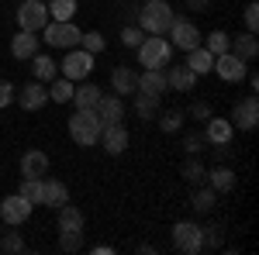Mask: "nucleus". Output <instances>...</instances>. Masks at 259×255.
I'll return each instance as SVG.
<instances>
[{
    "label": "nucleus",
    "mask_w": 259,
    "mask_h": 255,
    "mask_svg": "<svg viewBox=\"0 0 259 255\" xmlns=\"http://www.w3.org/2000/svg\"><path fill=\"white\" fill-rule=\"evenodd\" d=\"M173 18L177 14H173V7L166 0H149V4H142V11H139V28L145 35H166Z\"/></svg>",
    "instance_id": "f257e3e1"
},
{
    "label": "nucleus",
    "mask_w": 259,
    "mask_h": 255,
    "mask_svg": "<svg viewBox=\"0 0 259 255\" xmlns=\"http://www.w3.org/2000/svg\"><path fill=\"white\" fill-rule=\"evenodd\" d=\"M135 52H139V66H145V69H166L173 59V45L162 35H145Z\"/></svg>",
    "instance_id": "f03ea898"
},
{
    "label": "nucleus",
    "mask_w": 259,
    "mask_h": 255,
    "mask_svg": "<svg viewBox=\"0 0 259 255\" xmlns=\"http://www.w3.org/2000/svg\"><path fill=\"white\" fill-rule=\"evenodd\" d=\"M69 138L83 145V148H90V145H97L100 141V121L94 111H73V118H69Z\"/></svg>",
    "instance_id": "7ed1b4c3"
},
{
    "label": "nucleus",
    "mask_w": 259,
    "mask_h": 255,
    "mask_svg": "<svg viewBox=\"0 0 259 255\" xmlns=\"http://www.w3.org/2000/svg\"><path fill=\"white\" fill-rule=\"evenodd\" d=\"M49 21H52V18H49V4H45V0H21V4H18L21 31H35V35H38Z\"/></svg>",
    "instance_id": "20e7f679"
},
{
    "label": "nucleus",
    "mask_w": 259,
    "mask_h": 255,
    "mask_svg": "<svg viewBox=\"0 0 259 255\" xmlns=\"http://www.w3.org/2000/svg\"><path fill=\"white\" fill-rule=\"evenodd\" d=\"M41 31H45V45H52V48H76L83 35L73 21H49Z\"/></svg>",
    "instance_id": "39448f33"
},
{
    "label": "nucleus",
    "mask_w": 259,
    "mask_h": 255,
    "mask_svg": "<svg viewBox=\"0 0 259 255\" xmlns=\"http://www.w3.org/2000/svg\"><path fill=\"white\" fill-rule=\"evenodd\" d=\"M59 69H62V76H66V79L83 83V79L90 76V69H94V56L83 52L80 45H76V48H66V59L59 62Z\"/></svg>",
    "instance_id": "423d86ee"
},
{
    "label": "nucleus",
    "mask_w": 259,
    "mask_h": 255,
    "mask_svg": "<svg viewBox=\"0 0 259 255\" xmlns=\"http://www.w3.org/2000/svg\"><path fill=\"white\" fill-rule=\"evenodd\" d=\"M173 248L183 255H197L200 248V224L197 221H177L173 224Z\"/></svg>",
    "instance_id": "0eeeda50"
},
{
    "label": "nucleus",
    "mask_w": 259,
    "mask_h": 255,
    "mask_svg": "<svg viewBox=\"0 0 259 255\" xmlns=\"http://www.w3.org/2000/svg\"><path fill=\"white\" fill-rule=\"evenodd\" d=\"M166 35H169V45L180 48V52H190V48H197V45H200V28L194 24V21L173 18V24H169Z\"/></svg>",
    "instance_id": "6e6552de"
},
{
    "label": "nucleus",
    "mask_w": 259,
    "mask_h": 255,
    "mask_svg": "<svg viewBox=\"0 0 259 255\" xmlns=\"http://www.w3.org/2000/svg\"><path fill=\"white\" fill-rule=\"evenodd\" d=\"M31 211H35V203H28L21 193H14V196H0V221L4 224H24L28 217H31Z\"/></svg>",
    "instance_id": "1a4fd4ad"
},
{
    "label": "nucleus",
    "mask_w": 259,
    "mask_h": 255,
    "mask_svg": "<svg viewBox=\"0 0 259 255\" xmlns=\"http://www.w3.org/2000/svg\"><path fill=\"white\" fill-rule=\"evenodd\" d=\"M232 128H239V131H252L256 128V121H259V100L256 97H245L239 100L235 107H232Z\"/></svg>",
    "instance_id": "9d476101"
},
{
    "label": "nucleus",
    "mask_w": 259,
    "mask_h": 255,
    "mask_svg": "<svg viewBox=\"0 0 259 255\" xmlns=\"http://www.w3.org/2000/svg\"><path fill=\"white\" fill-rule=\"evenodd\" d=\"M214 73H218L225 83H242V79L249 76V66H245L239 56L225 52V56H214Z\"/></svg>",
    "instance_id": "9b49d317"
},
{
    "label": "nucleus",
    "mask_w": 259,
    "mask_h": 255,
    "mask_svg": "<svg viewBox=\"0 0 259 255\" xmlns=\"http://www.w3.org/2000/svg\"><path fill=\"white\" fill-rule=\"evenodd\" d=\"M128 141H132V138H128V128H124L121 121H118V124L100 128V145H104L107 156H121V152L128 148Z\"/></svg>",
    "instance_id": "f8f14e48"
},
{
    "label": "nucleus",
    "mask_w": 259,
    "mask_h": 255,
    "mask_svg": "<svg viewBox=\"0 0 259 255\" xmlns=\"http://www.w3.org/2000/svg\"><path fill=\"white\" fill-rule=\"evenodd\" d=\"M94 114H97L100 128H107V124H118L121 118H124V100L118 97V93H111V97H100L97 107H94Z\"/></svg>",
    "instance_id": "ddd939ff"
},
{
    "label": "nucleus",
    "mask_w": 259,
    "mask_h": 255,
    "mask_svg": "<svg viewBox=\"0 0 259 255\" xmlns=\"http://www.w3.org/2000/svg\"><path fill=\"white\" fill-rule=\"evenodd\" d=\"M14 100L21 104V111H38V107H45V100H49V93H45V83H38V79L24 83L18 93H14Z\"/></svg>",
    "instance_id": "4468645a"
},
{
    "label": "nucleus",
    "mask_w": 259,
    "mask_h": 255,
    "mask_svg": "<svg viewBox=\"0 0 259 255\" xmlns=\"http://www.w3.org/2000/svg\"><path fill=\"white\" fill-rule=\"evenodd\" d=\"M232 135H235V128H232V121L228 118H207L204 124V141L207 145H232Z\"/></svg>",
    "instance_id": "2eb2a0df"
},
{
    "label": "nucleus",
    "mask_w": 259,
    "mask_h": 255,
    "mask_svg": "<svg viewBox=\"0 0 259 255\" xmlns=\"http://www.w3.org/2000/svg\"><path fill=\"white\" fill-rule=\"evenodd\" d=\"M135 93H149V97H159L169 93V83H166V69H145L139 73V90Z\"/></svg>",
    "instance_id": "dca6fc26"
},
{
    "label": "nucleus",
    "mask_w": 259,
    "mask_h": 255,
    "mask_svg": "<svg viewBox=\"0 0 259 255\" xmlns=\"http://www.w3.org/2000/svg\"><path fill=\"white\" fill-rule=\"evenodd\" d=\"M197 73L183 62V66H169L166 69V83H169V90H177V93H190L194 86H197Z\"/></svg>",
    "instance_id": "f3484780"
},
{
    "label": "nucleus",
    "mask_w": 259,
    "mask_h": 255,
    "mask_svg": "<svg viewBox=\"0 0 259 255\" xmlns=\"http://www.w3.org/2000/svg\"><path fill=\"white\" fill-rule=\"evenodd\" d=\"M45 173H49V156H45L41 148H31V152H24V156H21V176L41 179Z\"/></svg>",
    "instance_id": "a211bd4d"
},
{
    "label": "nucleus",
    "mask_w": 259,
    "mask_h": 255,
    "mask_svg": "<svg viewBox=\"0 0 259 255\" xmlns=\"http://www.w3.org/2000/svg\"><path fill=\"white\" fill-rule=\"evenodd\" d=\"M69 203V186L62 179H41V207H62Z\"/></svg>",
    "instance_id": "6ab92c4d"
},
{
    "label": "nucleus",
    "mask_w": 259,
    "mask_h": 255,
    "mask_svg": "<svg viewBox=\"0 0 259 255\" xmlns=\"http://www.w3.org/2000/svg\"><path fill=\"white\" fill-rule=\"evenodd\" d=\"M111 90H114L118 97L135 93V90H139V73H135V69H128V66H118V69L111 73Z\"/></svg>",
    "instance_id": "aec40b11"
},
{
    "label": "nucleus",
    "mask_w": 259,
    "mask_h": 255,
    "mask_svg": "<svg viewBox=\"0 0 259 255\" xmlns=\"http://www.w3.org/2000/svg\"><path fill=\"white\" fill-rule=\"evenodd\" d=\"M204 179H207V186H211L214 193H232V190H235V173H232L228 166H211V169L204 173Z\"/></svg>",
    "instance_id": "412c9836"
},
{
    "label": "nucleus",
    "mask_w": 259,
    "mask_h": 255,
    "mask_svg": "<svg viewBox=\"0 0 259 255\" xmlns=\"http://www.w3.org/2000/svg\"><path fill=\"white\" fill-rule=\"evenodd\" d=\"M38 35L35 31H18L14 38H11V56L14 59H31V56H38Z\"/></svg>",
    "instance_id": "4be33fe9"
},
{
    "label": "nucleus",
    "mask_w": 259,
    "mask_h": 255,
    "mask_svg": "<svg viewBox=\"0 0 259 255\" xmlns=\"http://www.w3.org/2000/svg\"><path fill=\"white\" fill-rule=\"evenodd\" d=\"M228 52H232V56H239L242 62H252L259 56L256 35H249V31H245V35H239V38H232V41H228Z\"/></svg>",
    "instance_id": "5701e85b"
},
{
    "label": "nucleus",
    "mask_w": 259,
    "mask_h": 255,
    "mask_svg": "<svg viewBox=\"0 0 259 255\" xmlns=\"http://www.w3.org/2000/svg\"><path fill=\"white\" fill-rule=\"evenodd\" d=\"M187 66H190L197 76H207V73L214 69V56H211L204 45H197V48H190V52H187Z\"/></svg>",
    "instance_id": "b1692460"
},
{
    "label": "nucleus",
    "mask_w": 259,
    "mask_h": 255,
    "mask_svg": "<svg viewBox=\"0 0 259 255\" xmlns=\"http://www.w3.org/2000/svg\"><path fill=\"white\" fill-rule=\"evenodd\" d=\"M100 100V86L94 83H80L76 90H73V104H76V111H94Z\"/></svg>",
    "instance_id": "393cba45"
},
{
    "label": "nucleus",
    "mask_w": 259,
    "mask_h": 255,
    "mask_svg": "<svg viewBox=\"0 0 259 255\" xmlns=\"http://www.w3.org/2000/svg\"><path fill=\"white\" fill-rule=\"evenodd\" d=\"M59 211V231H83V211L80 207H73V203H62V207H56Z\"/></svg>",
    "instance_id": "a878e982"
},
{
    "label": "nucleus",
    "mask_w": 259,
    "mask_h": 255,
    "mask_svg": "<svg viewBox=\"0 0 259 255\" xmlns=\"http://www.w3.org/2000/svg\"><path fill=\"white\" fill-rule=\"evenodd\" d=\"M31 73L38 83H52L56 73H59V62H52L49 56H31Z\"/></svg>",
    "instance_id": "bb28decb"
},
{
    "label": "nucleus",
    "mask_w": 259,
    "mask_h": 255,
    "mask_svg": "<svg viewBox=\"0 0 259 255\" xmlns=\"http://www.w3.org/2000/svg\"><path fill=\"white\" fill-rule=\"evenodd\" d=\"M135 97V114L142 121H156L159 114V97H149V93H132Z\"/></svg>",
    "instance_id": "cd10ccee"
},
{
    "label": "nucleus",
    "mask_w": 259,
    "mask_h": 255,
    "mask_svg": "<svg viewBox=\"0 0 259 255\" xmlns=\"http://www.w3.org/2000/svg\"><path fill=\"white\" fill-rule=\"evenodd\" d=\"M80 0H49V18L52 21H73Z\"/></svg>",
    "instance_id": "c85d7f7f"
},
{
    "label": "nucleus",
    "mask_w": 259,
    "mask_h": 255,
    "mask_svg": "<svg viewBox=\"0 0 259 255\" xmlns=\"http://www.w3.org/2000/svg\"><path fill=\"white\" fill-rule=\"evenodd\" d=\"M73 90H76V83H73V79H66V76H59V79H52L49 97L56 100V104H69V100H73Z\"/></svg>",
    "instance_id": "c756f323"
},
{
    "label": "nucleus",
    "mask_w": 259,
    "mask_h": 255,
    "mask_svg": "<svg viewBox=\"0 0 259 255\" xmlns=\"http://www.w3.org/2000/svg\"><path fill=\"white\" fill-rule=\"evenodd\" d=\"M214 200H218V193H214L211 186H200L197 193L190 196V207H194L197 214H211V207H214Z\"/></svg>",
    "instance_id": "7c9ffc66"
},
{
    "label": "nucleus",
    "mask_w": 259,
    "mask_h": 255,
    "mask_svg": "<svg viewBox=\"0 0 259 255\" xmlns=\"http://www.w3.org/2000/svg\"><path fill=\"white\" fill-rule=\"evenodd\" d=\"M228 41H232V35L218 28V31H211V35H207V41H204V48H207L211 56H225V52H228Z\"/></svg>",
    "instance_id": "2f4dec72"
},
{
    "label": "nucleus",
    "mask_w": 259,
    "mask_h": 255,
    "mask_svg": "<svg viewBox=\"0 0 259 255\" xmlns=\"http://www.w3.org/2000/svg\"><path fill=\"white\" fill-rule=\"evenodd\" d=\"M204 173H207V169H204V162H200L197 156H190L183 162V179H187V183H194V186L204 183Z\"/></svg>",
    "instance_id": "473e14b6"
},
{
    "label": "nucleus",
    "mask_w": 259,
    "mask_h": 255,
    "mask_svg": "<svg viewBox=\"0 0 259 255\" xmlns=\"http://www.w3.org/2000/svg\"><path fill=\"white\" fill-rule=\"evenodd\" d=\"M80 48H83V52H90V56H97V52L107 48V41H104L100 31H83V35H80Z\"/></svg>",
    "instance_id": "72a5a7b5"
},
{
    "label": "nucleus",
    "mask_w": 259,
    "mask_h": 255,
    "mask_svg": "<svg viewBox=\"0 0 259 255\" xmlns=\"http://www.w3.org/2000/svg\"><path fill=\"white\" fill-rule=\"evenodd\" d=\"M18 193L24 196L28 203H35V207H38V203H41V179H28V176H24V183H21Z\"/></svg>",
    "instance_id": "f704fd0d"
},
{
    "label": "nucleus",
    "mask_w": 259,
    "mask_h": 255,
    "mask_svg": "<svg viewBox=\"0 0 259 255\" xmlns=\"http://www.w3.org/2000/svg\"><path fill=\"white\" fill-rule=\"evenodd\" d=\"M159 128L166 131V135L180 131V128H183V111H162L159 114Z\"/></svg>",
    "instance_id": "c9c22d12"
},
{
    "label": "nucleus",
    "mask_w": 259,
    "mask_h": 255,
    "mask_svg": "<svg viewBox=\"0 0 259 255\" xmlns=\"http://www.w3.org/2000/svg\"><path fill=\"white\" fill-rule=\"evenodd\" d=\"M59 248L62 252H80L83 248V231H59Z\"/></svg>",
    "instance_id": "e433bc0d"
},
{
    "label": "nucleus",
    "mask_w": 259,
    "mask_h": 255,
    "mask_svg": "<svg viewBox=\"0 0 259 255\" xmlns=\"http://www.w3.org/2000/svg\"><path fill=\"white\" fill-rule=\"evenodd\" d=\"M0 248L4 252H24V238L18 231H0Z\"/></svg>",
    "instance_id": "4c0bfd02"
},
{
    "label": "nucleus",
    "mask_w": 259,
    "mask_h": 255,
    "mask_svg": "<svg viewBox=\"0 0 259 255\" xmlns=\"http://www.w3.org/2000/svg\"><path fill=\"white\" fill-rule=\"evenodd\" d=\"M221 241H225L221 228H200V248H221Z\"/></svg>",
    "instance_id": "58836bf2"
},
{
    "label": "nucleus",
    "mask_w": 259,
    "mask_h": 255,
    "mask_svg": "<svg viewBox=\"0 0 259 255\" xmlns=\"http://www.w3.org/2000/svg\"><path fill=\"white\" fill-rule=\"evenodd\" d=\"M142 38H145L142 28H124V31H121V45H124V48H139Z\"/></svg>",
    "instance_id": "ea45409f"
},
{
    "label": "nucleus",
    "mask_w": 259,
    "mask_h": 255,
    "mask_svg": "<svg viewBox=\"0 0 259 255\" xmlns=\"http://www.w3.org/2000/svg\"><path fill=\"white\" fill-rule=\"evenodd\" d=\"M242 21H245V28H249V35H256V24H259V7H256V0L242 11Z\"/></svg>",
    "instance_id": "a19ab883"
},
{
    "label": "nucleus",
    "mask_w": 259,
    "mask_h": 255,
    "mask_svg": "<svg viewBox=\"0 0 259 255\" xmlns=\"http://www.w3.org/2000/svg\"><path fill=\"white\" fill-rule=\"evenodd\" d=\"M14 83H7V79H0V107H11L14 104Z\"/></svg>",
    "instance_id": "79ce46f5"
},
{
    "label": "nucleus",
    "mask_w": 259,
    "mask_h": 255,
    "mask_svg": "<svg viewBox=\"0 0 259 255\" xmlns=\"http://www.w3.org/2000/svg\"><path fill=\"white\" fill-rule=\"evenodd\" d=\"M200 145H204V135H187L183 138V148H187L190 156H200V152H204Z\"/></svg>",
    "instance_id": "37998d69"
},
{
    "label": "nucleus",
    "mask_w": 259,
    "mask_h": 255,
    "mask_svg": "<svg viewBox=\"0 0 259 255\" xmlns=\"http://www.w3.org/2000/svg\"><path fill=\"white\" fill-rule=\"evenodd\" d=\"M190 118L207 121V118H211V107H207V104H194V107H190Z\"/></svg>",
    "instance_id": "c03bdc74"
},
{
    "label": "nucleus",
    "mask_w": 259,
    "mask_h": 255,
    "mask_svg": "<svg viewBox=\"0 0 259 255\" xmlns=\"http://www.w3.org/2000/svg\"><path fill=\"white\" fill-rule=\"evenodd\" d=\"M183 4H187L190 11H207V7H211V0H183Z\"/></svg>",
    "instance_id": "a18cd8bd"
},
{
    "label": "nucleus",
    "mask_w": 259,
    "mask_h": 255,
    "mask_svg": "<svg viewBox=\"0 0 259 255\" xmlns=\"http://www.w3.org/2000/svg\"><path fill=\"white\" fill-rule=\"evenodd\" d=\"M0 231H4V221H0Z\"/></svg>",
    "instance_id": "49530a36"
}]
</instances>
